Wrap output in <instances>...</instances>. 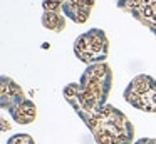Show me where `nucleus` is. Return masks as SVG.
I'll return each mask as SVG.
<instances>
[{"label":"nucleus","instance_id":"39448f33","mask_svg":"<svg viewBox=\"0 0 156 144\" xmlns=\"http://www.w3.org/2000/svg\"><path fill=\"white\" fill-rule=\"evenodd\" d=\"M27 97H25L22 87L14 79H10L7 76H4L0 79V102H2V109L12 112Z\"/></svg>","mask_w":156,"mask_h":144},{"label":"nucleus","instance_id":"6e6552de","mask_svg":"<svg viewBox=\"0 0 156 144\" xmlns=\"http://www.w3.org/2000/svg\"><path fill=\"white\" fill-rule=\"evenodd\" d=\"M42 23H44L45 29L54 30V32H61V30L66 27L64 13H62V12H45V10H44Z\"/></svg>","mask_w":156,"mask_h":144},{"label":"nucleus","instance_id":"f257e3e1","mask_svg":"<svg viewBox=\"0 0 156 144\" xmlns=\"http://www.w3.org/2000/svg\"><path fill=\"white\" fill-rule=\"evenodd\" d=\"M112 87V70L106 62L87 65L77 84L64 87V97L82 121L104 107Z\"/></svg>","mask_w":156,"mask_h":144},{"label":"nucleus","instance_id":"20e7f679","mask_svg":"<svg viewBox=\"0 0 156 144\" xmlns=\"http://www.w3.org/2000/svg\"><path fill=\"white\" fill-rule=\"evenodd\" d=\"M124 100L138 111L156 112V79L139 74L124 90Z\"/></svg>","mask_w":156,"mask_h":144},{"label":"nucleus","instance_id":"0eeeda50","mask_svg":"<svg viewBox=\"0 0 156 144\" xmlns=\"http://www.w3.org/2000/svg\"><path fill=\"white\" fill-rule=\"evenodd\" d=\"M10 116L17 124H30L37 117V107H35V104L30 99H25L20 106H17L12 111Z\"/></svg>","mask_w":156,"mask_h":144},{"label":"nucleus","instance_id":"1a4fd4ad","mask_svg":"<svg viewBox=\"0 0 156 144\" xmlns=\"http://www.w3.org/2000/svg\"><path fill=\"white\" fill-rule=\"evenodd\" d=\"M7 144H35V141L29 134H15L7 141Z\"/></svg>","mask_w":156,"mask_h":144},{"label":"nucleus","instance_id":"423d86ee","mask_svg":"<svg viewBox=\"0 0 156 144\" xmlns=\"http://www.w3.org/2000/svg\"><path fill=\"white\" fill-rule=\"evenodd\" d=\"M62 7V12L66 17L77 23H84L89 19L91 9L94 5V0H57Z\"/></svg>","mask_w":156,"mask_h":144},{"label":"nucleus","instance_id":"f03ea898","mask_svg":"<svg viewBox=\"0 0 156 144\" xmlns=\"http://www.w3.org/2000/svg\"><path fill=\"white\" fill-rule=\"evenodd\" d=\"M84 122L98 144H133L134 127L131 121L111 104L86 117Z\"/></svg>","mask_w":156,"mask_h":144},{"label":"nucleus","instance_id":"9d476101","mask_svg":"<svg viewBox=\"0 0 156 144\" xmlns=\"http://www.w3.org/2000/svg\"><path fill=\"white\" fill-rule=\"evenodd\" d=\"M134 144H156L154 137H143V139H138Z\"/></svg>","mask_w":156,"mask_h":144},{"label":"nucleus","instance_id":"7ed1b4c3","mask_svg":"<svg viewBox=\"0 0 156 144\" xmlns=\"http://www.w3.org/2000/svg\"><path fill=\"white\" fill-rule=\"evenodd\" d=\"M109 52V42L101 29H92L79 35L74 42V54L81 62L92 65L106 60Z\"/></svg>","mask_w":156,"mask_h":144}]
</instances>
